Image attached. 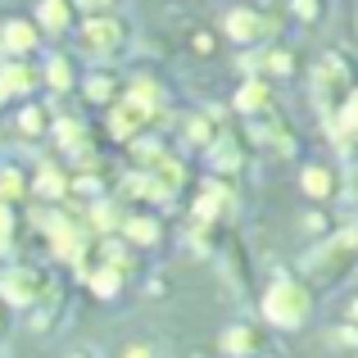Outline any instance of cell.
Returning <instances> with one entry per match:
<instances>
[{"instance_id": "cell-1", "label": "cell", "mask_w": 358, "mask_h": 358, "mask_svg": "<svg viewBox=\"0 0 358 358\" xmlns=\"http://www.w3.org/2000/svg\"><path fill=\"white\" fill-rule=\"evenodd\" d=\"M268 317L272 322H281V327H299L308 317V290L304 286H295V281H281V286H272L268 290Z\"/></svg>"}, {"instance_id": "cell-2", "label": "cell", "mask_w": 358, "mask_h": 358, "mask_svg": "<svg viewBox=\"0 0 358 358\" xmlns=\"http://www.w3.org/2000/svg\"><path fill=\"white\" fill-rule=\"evenodd\" d=\"M118 36H122V27L109 23V18H96V23L87 27V45H96V50H114Z\"/></svg>"}, {"instance_id": "cell-3", "label": "cell", "mask_w": 358, "mask_h": 358, "mask_svg": "<svg viewBox=\"0 0 358 358\" xmlns=\"http://www.w3.org/2000/svg\"><path fill=\"white\" fill-rule=\"evenodd\" d=\"M32 295H36V277H32V272H9V277H5V299L27 304Z\"/></svg>"}, {"instance_id": "cell-4", "label": "cell", "mask_w": 358, "mask_h": 358, "mask_svg": "<svg viewBox=\"0 0 358 358\" xmlns=\"http://www.w3.org/2000/svg\"><path fill=\"white\" fill-rule=\"evenodd\" d=\"M227 27H231V36H236V41H250V36H259V14H245V9H236V14L227 18Z\"/></svg>"}, {"instance_id": "cell-5", "label": "cell", "mask_w": 358, "mask_h": 358, "mask_svg": "<svg viewBox=\"0 0 358 358\" xmlns=\"http://www.w3.org/2000/svg\"><path fill=\"white\" fill-rule=\"evenodd\" d=\"M32 41H36V32L27 23H9L5 27V45L9 50H32Z\"/></svg>"}, {"instance_id": "cell-6", "label": "cell", "mask_w": 358, "mask_h": 358, "mask_svg": "<svg viewBox=\"0 0 358 358\" xmlns=\"http://www.w3.org/2000/svg\"><path fill=\"white\" fill-rule=\"evenodd\" d=\"M222 345H227L231 354H250L254 345H259V336H254L250 327H236V331H227V341H222Z\"/></svg>"}, {"instance_id": "cell-7", "label": "cell", "mask_w": 358, "mask_h": 358, "mask_svg": "<svg viewBox=\"0 0 358 358\" xmlns=\"http://www.w3.org/2000/svg\"><path fill=\"white\" fill-rule=\"evenodd\" d=\"M27 87H32V73H27V69H18V64L5 69V78H0V96H5V91H27Z\"/></svg>"}, {"instance_id": "cell-8", "label": "cell", "mask_w": 358, "mask_h": 358, "mask_svg": "<svg viewBox=\"0 0 358 358\" xmlns=\"http://www.w3.org/2000/svg\"><path fill=\"white\" fill-rule=\"evenodd\" d=\"M41 18H45V27H64L69 23V5L64 0H41Z\"/></svg>"}, {"instance_id": "cell-9", "label": "cell", "mask_w": 358, "mask_h": 358, "mask_svg": "<svg viewBox=\"0 0 358 358\" xmlns=\"http://www.w3.org/2000/svg\"><path fill=\"white\" fill-rule=\"evenodd\" d=\"M304 191H308V195H327V191H331V173H322V168H308V173H304Z\"/></svg>"}, {"instance_id": "cell-10", "label": "cell", "mask_w": 358, "mask_h": 358, "mask_svg": "<svg viewBox=\"0 0 358 358\" xmlns=\"http://www.w3.org/2000/svg\"><path fill=\"white\" fill-rule=\"evenodd\" d=\"M91 290H96V295H114V290H118V272L114 268L96 272V277H91Z\"/></svg>"}, {"instance_id": "cell-11", "label": "cell", "mask_w": 358, "mask_h": 358, "mask_svg": "<svg viewBox=\"0 0 358 358\" xmlns=\"http://www.w3.org/2000/svg\"><path fill=\"white\" fill-rule=\"evenodd\" d=\"M141 114H145V109H136V105L118 109V114H114V131H118V136H127V131H131V122H141Z\"/></svg>"}, {"instance_id": "cell-12", "label": "cell", "mask_w": 358, "mask_h": 358, "mask_svg": "<svg viewBox=\"0 0 358 358\" xmlns=\"http://www.w3.org/2000/svg\"><path fill=\"white\" fill-rule=\"evenodd\" d=\"M127 236L141 241V245H150V241H155V222H150V218H131L127 222Z\"/></svg>"}, {"instance_id": "cell-13", "label": "cell", "mask_w": 358, "mask_h": 358, "mask_svg": "<svg viewBox=\"0 0 358 358\" xmlns=\"http://www.w3.org/2000/svg\"><path fill=\"white\" fill-rule=\"evenodd\" d=\"M263 100H268V91H263V87H259V82H250V87H245V91H241V109H259V105H263Z\"/></svg>"}, {"instance_id": "cell-14", "label": "cell", "mask_w": 358, "mask_h": 358, "mask_svg": "<svg viewBox=\"0 0 358 358\" xmlns=\"http://www.w3.org/2000/svg\"><path fill=\"white\" fill-rule=\"evenodd\" d=\"M50 82H55V87H69V82H73L69 64H50Z\"/></svg>"}, {"instance_id": "cell-15", "label": "cell", "mask_w": 358, "mask_h": 358, "mask_svg": "<svg viewBox=\"0 0 358 358\" xmlns=\"http://www.w3.org/2000/svg\"><path fill=\"white\" fill-rule=\"evenodd\" d=\"M41 191H45V195H59V191H64L59 173H41Z\"/></svg>"}, {"instance_id": "cell-16", "label": "cell", "mask_w": 358, "mask_h": 358, "mask_svg": "<svg viewBox=\"0 0 358 358\" xmlns=\"http://www.w3.org/2000/svg\"><path fill=\"white\" fill-rule=\"evenodd\" d=\"M331 341L341 345V350H358V331H336Z\"/></svg>"}, {"instance_id": "cell-17", "label": "cell", "mask_w": 358, "mask_h": 358, "mask_svg": "<svg viewBox=\"0 0 358 358\" xmlns=\"http://www.w3.org/2000/svg\"><path fill=\"white\" fill-rule=\"evenodd\" d=\"M78 136H82V131H78V122H59V141H69V145H78Z\"/></svg>"}, {"instance_id": "cell-18", "label": "cell", "mask_w": 358, "mask_h": 358, "mask_svg": "<svg viewBox=\"0 0 358 358\" xmlns=\"http://www.w3.org/2000/svg\"><path fill=\"white\" fill-rule=\"evenodd\" d=\"M18 127H23V131H36V127H41V114H36V109H27V114L18 118Z\"/></svg>"}, {"instance_id": "cell-19", "label": "cell", "mask_w": 358, "mask_h": 358, "mask_svg": "<svg viewBox=\"0 0 358 358\" xmlns=\"http://www.w3.org/2000/svg\"><path fill=\"white\" fill-rule=\"evenodd\" d=\"M87 91H91V96H96V100H105V96H109V82H105V78H96V82H91Z\"/></svg>"}, {"instance_id": "cell-20", "label": "cell", "mask_w": 358, "mask_h": 358, "mask_svg": "<svg viewBox=\"0 0 358 358\" xmlns=\"http://www.w3.org/2000/svg\"><path fill=\"white\" fill-rule=\"evenodd\" d=\"M268 64H272V69H277V73H286V69H290V55H281V50H277V55H272Z\"/></svg>"}, {"instance_id": "cell-21", "label": "cell", "mask_w": 358, "mask_h": 358, "mask_svg": "<svg viewBox=\"0 0 358 358\" xmlns=\"http://www.w3.org/2000/svg\"><path fill=\"white\" fill-rule=\"evenodd\" d=\"M5 236H9V209L0 204V245H5Z\"/></svg>"}, {"instance_id": "cell-22", "label": "cell", "mask_w": 358, "mask_h": 358, "mask_svg": "<svg viewBox=\"0 0 358 358\" xmlns=\"http://www.w3.org/2000/svg\"><path fill=\"white\" fill-rule=\"evenodd\" d=\"M122 358H150V350H145V345H127V354H122Z\"/></svg>"}, {"instance_id": "cell-23", "label": "cell", "mask_w": 358, "mask_h": 358, "mask_svg": "<svg viewBox=\"0 0 358 358\" xmlns=\"http://www.w3.org/2000/svg\"><path fill=\"white\" fill-rule=\"evenodd\" d=\"M82 5H87V9H100V5H109V0H82Z\"/></svg>"}, {"instance_id": "cell-24", "label": "cell", "mask_w": 358, "mask_h": 358, "mask_svg": "<svg viewBox=\"0 0 358 358\" xmlns=\"http://www.w3.org/2000/svg\"><path fill=\"white\" fill-rule=\"evenodd\" d=\"M350 317H358V299H354V304H350Z\"/></svg>"}, {"instance_id": "cell-25", "label": "cell", "mask_w": 358, "mask_h": 358, "mask_svg": "<svg viewBox=\"0 0 358 358\" xmlns=\"http://www.w3.org/2000/svg\"><path fill=\"white\" fill-rule=\"evenodd\" d=\"M73 358H91V354H73Z\"/></svg>"}, {"instance_id": "cell-26", "label": "cell", "mask_w": 358, "mask_h": 358, "mask_svg": "<svg viewBox=\"0 0 358 358\" xmlns=\"http://www.w3.org/2000/svg\"><path fill=\"white\" fill-rule=\"evenodd\" d=\"M0 327H5V313H0Z\"/></svg>"}]
</instances>
